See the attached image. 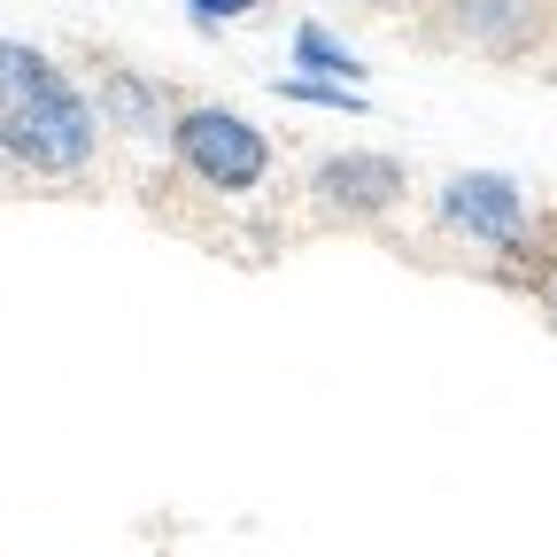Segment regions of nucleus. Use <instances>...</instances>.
Wrapping results in <instances>:
<instances>
[{"instance_id":"5","label":"nucleus","mask_w":557,"mask_h":557,"mask_svg":"<svg viewBox=\"0 0 557 557\" xmlns=\"http://www.w3.org/2000/svg\"><path fill=\"white\" fill-rule=\"evenodd\" d=\"M542 9L534 0H457V39L487 47V54H519L534 39Z\"/></svg>"},{"instance_id":"9","label":"nucleus","mask_w":557,"mask_h":557,"mask_svg":"<svg viewBox=\"0 0 557 557\" xmlns=\"http://www.w3.org/2000/svg\"><path fill=\"white\" fill-rule=\"evenodd\" d=\"M263 9V0H186V16L194 24H209V32H225V24H248Z\"/></svg>"},{"instance_id":"1","label":"nucleus","mask_w":557,"mask_h":557,"mask_svg":"<svg viewBox=\"0 0 557 557\" xmlns=\"http://www.w3.org/2000/svg\"><path fill=\"white\" fill-rule=\"evenodd\" d=\"M94 148H101V116L78 94V78L32 39L0 32V156H9V171L78 178Z\"/></svg>"},{"instance_id":"8","label":"nucleus","mask_w":557,"mask_h":557,"mask_svg":"<svg viewBox=\"0 0 557 557\" xmlns=\"http://www.w3.org/2000/svg\"><path fill=\"white\" fill-rule=\"evenodd\" d=\"M278 101H310V109H341V116H364V94L357 86H333V78H302V70H287V78H271Z\"/></svg>"},{"instance_id":"2","label":"nucleus","mask_w":557,"mask_h":557,"mask_svg":"<svg viewBox=\"0 0 557 557\" xmlns=\"http://www.w3.org/2000/svg\"><path fill=\"white\" fill-rule=\"evenodd\" d=\"M434 218H442L449 240H465V248H480V256H504V263H527V256H534V233H542L527 186L504 178V171H457V178L434 194Z\"/></svg>"},{"instance_id":"4","label":"nucleus","mask_w":557,"mask_h":557,"mask_svg":"<svg viewBox=\"0 0 557 557\" xmlns=\"http://www.w3.org/2000/svg\"><path fill=\"white\" fill-rule=\"evenodd\" d=\"M403 194H410V178L380 148H341V156H325L310 171V201H318V218H333V225H372Z\"/></svg>"},{"instance_id":"6","label":"nucleus","mask_w":557,"mask_h":557,"mask_svg":"<svg viewBox=\"0 0 557 557\" xmlns=\"http://www.w3.org/2000/svg\"><path fill=\"white\" fill-rule=\"evenodd\" d=\"M101 124H124V132H163V94L132 70H101Z\"/></svg>"},{"instance_id":"7","label":"nucleus","mask_w":557,"mask_h":557,"mask_svg":"<svg viewBox=\"0 0 557 557\" xmlns=\"http://www.w3.org/2000/svg\"><path fill=\"white\" fill-rule=\"evenodd\" d=\"M295 70H302V78L357 86V78H364V54H357V47H341L325 24H302V32H295Z\"/></svg>"},{"instance_id":"3","label":"nucleus","mask_w":557,"mask_h":557,"mask_svg":"<svg viewBox=\"0 0 557 557\" xmlns=\"http://www.w3.org/2000/svg\"><path fill=\"white\" fill-rule=\"evenodd\" d=\"M171 156L209 186V194H256L271 178V139L240 116V109H186L171 124Z\"/></svg>"},{"instance_id":"10","label":"nucleus","mask_w":557,"mask_h":557,"mask_svg":"<svg viewBox=\"0 0 557 557\" xmlns=\"http://www.w3.org/2000/svg\"><path fill=\"white\" fill-rule=\"evenodd\" d=\"M534 295H542V318L557 325V263H542V271H534Z\"/></svg>"}]
</instances>
